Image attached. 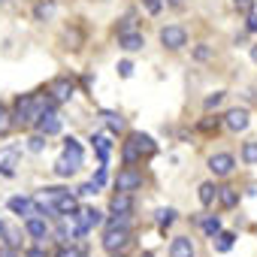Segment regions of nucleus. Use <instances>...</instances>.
Returning <instances> with one entry per match:
<instances>
[{
  "mask_svg": "<svg viewBox=\"0 0 257 257\" xmlns=\"http://www.w3.org/2000/svg\"><path fill=\"white\" fill-rule=\"evenodd\" d=\"M94 146H97L100 164L106 167V161H109V152H112V143H109V137H94Z\"/></svg>",
  "mask_w": 257,
  "mask_h": 257,
  "instance_id": "nucleus-22",
  "label": "nucleus"
},
{
  "mask_svg": "<svg viewBox=\"0 0 257 257\" xmlns=\"http://www.w3.org/2000/svg\"><path fill=\"white\" fill-rule=\"evenodd\" d=\"M25 230L37 239V242H43L46 236H49V224H46V218L43 215H28V224H25Z\"/></svg>",
  "mask_w": 257,
  "mask_h": 257,
  "instance_id": "nucleus-12",
  "label": "nucleus"
},
{
  "mask_svg": "<svg viewBox=\"0 0 257 257\" xmlns=\"http://www.w3.org/2000/svg\"><path fill=\"white\" fill-rule=\"evenodd\" d=\"M118 46H121L124 52H140V49L146 46V37L137 34V31H127V34H118Z\"/></svg>",
  "mask_w": 257,
  "mask_h": 257,
  "instance_id": "nucleus-13",
  "label": "nucleus"
},
{
  "mask_svg": "<svg viewBox=\"0 0 257 257\" xmlns=\"http://www.w3.org/2000/svg\"><path fill=\"white\" fill-rule=\"evenodd\" d=\"M94 185H97V188H103V185H106V170H103V167L97 170V176H94Z\"/></svg>",
  "mask_w": 257,
  "mask_h": 257,
  "instance_id": "nucleus-38",
  "label": "nucleus"
},
{
  "mask_svg": "<svg viewBox=\"0 0 257 257\" xmlns=\"http://www.w3.org/2000/svg\"><path fill=\"white\" fill-rule=\"evenodd\" d=\"M127 242H131V227H106V236H103V248L112 254V251H121Z\"/></svg>",
  "mask_w": 257,
  "mask_h": 257,
  "instance_id": "nucleus-3",
  "label": "nucleus"
},
{
  "mask_svg": "<svg viewBox=\"0 0 257 257\" xmlns=\"http://www.w3.org/2000/svg\"><path fill=\"white\" fill-rule=\"evenodd\" d=\"M215 197L221 200V206H224V209H233V206L239 203V194H236V188H230V185L218 188V194H215Z\"/></svg>",
  "mask_w": 257,
  "mask_h": 257,
  "instance_id": "nucleus-18",
  "label": "nucleus"
},
{
  "mask_svg": "<svg viewBox=\"0 0 257 257\" xmlns=\"http://www.w3.org/2000/svg\"><path fill=\"white\" fill-rule=\"evenodd\" d=\"M203 230H206V236H215L221 230V221L218 218H203Z\"/></svg>",
  "mask_w": 257,
  "mask_h": 257,
  "instance_id": "nucleus-31",
  "label": "nucleus"
},
{
  "mask_svg": "<svg viewBox=\"0 0 257 257\" xmlns=\"http://www.w3.org/2000/svg\"><path fill=\"white\" fill-rule=\"evenodd\" d=\"M170 7L173 10H185V0H170Z\"/></svg>",
  "mask_w": 257,
  "mask_h": 257,
  "instance_id": "nucleus-43",
  "label": "nucleus"
},
{
  "mask_svg": "<svg viewBox=\"0 0 257 257\" xmlns=\"http://www.w3.org/2000/svg\"><path fill=\"white\" fill-rule=\"evenodd\" d=\"M100 115L106 118V124H109V131H112V134H121L124 127H127V124H124V118H121L118 112H109V109H103Z\"/></svg>",
  "mask_w": 257,
  "mask_h": 257,
  "instance_id": "nucleus-20",
  "label": "nucleus"
},
{
  "mask_svg": "<svg viewBox=\"0 0 257 257\" xmlns=\"http://www.w3.org/2000/svg\"><path fill=\"white\" fill-rule=\"evenodd\" d=\"M118 76H121V79H131V76H134V64H131V61H121V64H118Z\"/></svg>",
  "mask_w": 257,
  "mask_h": 257,
  "instance_id": "nucleus-33",
  "label": "nucleus"
},
{
  "mask_svg": "<svg viewBox=\"0 0 257 257\" xmlns=\"http://www.w3.org/2000/svg\"><path fill=\"white\" fill-rule=\"evenodd\" d=\"M233 167H236V161H233V155H227V152H221V155H212V158H209V170H212L215 176H230V173H233Z\"/></svg>",
  "mask_w": 257,
  "mask_h": 257,
  "instance_id": "nucleus-7",
  "label": "nucleus"
},
{
  "mask_svg": "<svg viewBox=\"0 0 257 257\" xmlns=\"http://www.w3.org/2000/svg\"><path fill=\"white\" fill-rule=\"evenodd\" d=\"M43 149H46V137H43V134L31 137V152H43Z\"/></svg>",
  "mask_w": 257,
  "mask_h": 257,
  "instance_id": "nucleus-35",
  "label": "nucleus"
},
{
  "mask_svg": "<svg viewBox=\"0 0 257 257\" xmlns=\"http://www.w3.org/2000/svg\"><path fill=\"white\" fill-rule=\"evenodd\" d=\"M0 236H7V245H10V248H19V245H22V233H19L16 227H4V233H0Z\"/></svg>",
  "mask_w": 257,
  "mask_h": 257,
  "instance_id": "nucleus-26",
  "label": "nucleus"
},
{
  "mask_svg": "<svg viewBox=\"0 0 257 257\" xmlns=\"http://www.w3.org/2000/svg\"><path fill=\"white\" fill-rule=\"evenodd\" d=\"M161 46L170 49V52L185 49V46H188V34H185V28H179V25H167V28L161 31Z\"/></svg>",
  "mask_w": 257,
  "mask_h": 257,
  "instance_id": "nucleus-2",
  "label": "nucleus"
},
{
  "mask_svg": "<svg viewBox=\"0 0 257 257\" xmlns=\"http://www.w3.org/2000/svg\"><path fill=\"white\" fill-rule=\"evenodd\" d=\"M143 7H146L149 16H158V13L164 10V0H143Z\"/></svg>",
  "mask_w": 257,
  "mask_h": 257,
  "instance_id": "nucleus-32",
  "label": "nucleus"
},
{
  "mask_svg": "<svg viewBox=\"0 0 257 257\" xmlns=\"http://www.w3.org/2000/svg\"><path fill=\"white\" fill-rule=\"evenodd\" d=\"M13 131V118H10V112H7V106L0 103V137H7Z\"/></svg>",
  "mask_w": 257,
  "mask_h": 257,
  "instance_id": "nucleus-25",
  "label": "nucleus"
},
{
  "mask_svg": "<svg viewBox=\"0 0 257 257\" xmlns=\"http://www.w3.org/2000/svg\"><path fill=\"white\" fill-rule=\"evenodd\" d=\"M0 257H16V248H10V245L0 248Z\"/></svg>",
  "mask_w": 257,
  "mask_h": 257,
  "instance_id": "nucleus-42",
  "label": "nucleus"
},
{
  "mask_svg": "<svg viewBox=\"0 0 257 257\" xmlns=\"http://www.w3.org/2000/svg\"><path fill=\"white\" fill-rule=\"evenodd\" d=\"M233 7H239L242 13H248L251 10V0H233Z\"/></svg>",
  "mask_w": 257,
  "mask_h": 257,
  "instance_id": "nucleus-40",
  "label": "nucleus"
},
{
  "mask_svg": "<svg viewBox=\"0 0 257 257\" xmlns=\"http://www.w3.org/2000/svg\"><path fill=\"white\" fill-rule=\"evenodd\" d=\"M64 158H67V161L79 170V164H82V158H85V155H82L79 140H73V137H67V140H64Z\"/></svg>",
  "mask_w": 257,
  "mask_h": 257,
  "instance_id": "nucleus-15",
  "label": "nucleus"
},
{
  "mask_svg": "<svg viewBox=\"0 0 257 257\" xmlns=\"http://www.w3.org/2000/svg\"><path fill=\"white\" fill-rule=\"evenodd\" d=\"M109 212L112 215H131L134 212V197L131 194H115L109 200Z\"/></svg>",
  "mask_w": 257,
  "mask_h": 257,
  "instance_id": "nucleus-14",
  "label": "nucleus"
},
{
  "mask_svg": "<svg viewBox=\"0 0 257 257\" xmlns=\"http://www.w3.org/2000/svg\"><path fill=\"white\" fill-rule=\"evenodd\" d=\"M173 221H176V209H158V224H161V230H167Z\"/></svg>",
  "mask_w": 257,
  "mask_h": 257,
  "instance_id": "nucleus-27",
  "label": "nucleus"
},
{
  "mask_svg": "<svg viewBox=\"0 0 257 257\" xmlns=\"http://www.w3.org/2000/svg\"><path fill=\"white\" fill-rule=\"evenodd\" d=\"M215 194H218V188H215L212 182H203V185H200V203H203V206H212V203H215Z\"/></svg>",
  "mask_w": 257,
  "mask_h": 257,
  "instance_id": "nucleus-23",
  "label": "nucleus"
},
{
  "mask_svg": "<svg viewBox=\"0 0 257 257\" xmlns=\"http://www.w3.org/2000/svg\"><path fill=\"white\" fill-rule=\"evenodd\" d=\"M127 143H131V146L140 152V158H143V155L149 158V155L158 152V146H155V140H152L149 134H131V137H127Z\"/></svg>",
  "mask_w": 257,
  "mask_h": 257,
  "instance_id": "nucleus-8",
  "label": "nucleus"
},
{
  "mask_svg": "<svg viewBox=\"0 0 257 257\" xmlns=\"http://www.w3.org/2000/svg\"><path fill=\"white\" fill-rule=\"evenodd\" d=\"M194 58H197V61H209V58H212V49H209V46H197V49H194Z\"/></svg>",
  "mask_w": 257,
  "mask_h": 257,
  "instance_id": "nucleus-34",
  "label": "nucleus"
},
{
  "mask_svg": "<svg viewBox=\"0 0 257 257\" xmlns=\"http://www.w3.org/2000/svg\"><path fill=\"white\" fill-rule=\"evenodd\" d=\"M248 31H257V16H251V19H248Z\"/></svg>",
  "mask_w": 257,
  "mask_h": 257,
  "instance_id": "nucleus-44",
  "label": "nucleus"
},
{
  "mask_svg": "<svg viewBox=\"0 0 257 257\" xmlns=\"http://www.w3.org/2000/svg\"><path fill=\"white\" fill-rule=\"evenodd\" d=\"M73 218H79V224H82L85 230H91V227H100V224H103V212H100V209H94V206L79 209Z\"/></svg>",
  "mask_w": 257,
  "mask_h": 257,
  "instance_id": "nucleus-11",
  "label": "nucleus"
},
{
  "mask_svg": "<svg viewBox=\"0 0 257 257\" xmlns=\"http://www.w3.org/2000/svg\"><path fill=\"white\" fill-rule=\"evenodd\" d=\"M4 4H10V0H0V7H4Z\"/></svg>",
  "mask_w": 257,
  "mask_h": 257,
  "instance_id": "nucleus-49",
  "label": "nucleus"
},
{
  "mask_svg": "<svg viewBox=\"0 0 257 257\" xmlns=\"http://www.w3.org/2000/svg\"><path fill=\"white\" fill-rule=\"evenodd\" d=\"M224 124H227V131H233V134L245 131V127H248V109H230L224 115Z\"/></svg>",
  "mask_w": 257,
  "mask_h": 257,
  "instance_id": "nucleus-9",
  "label": "nucleus"
},
{
  "mask_svg": "<svg viewBox=\"0 0 257 257\" xmlns=\"http://www.w3.org/2000/svg\"><path fill=\"white\" fill-rule=\"evenodd\" d=\"M61 40H64V49H79L82 46V34L79 31H64Z\"/></svg>",
  "mask_w": 257,
  "mask_h": 257,
  "instance_id": "nucleus-24",
  "label": "nucleus"
},
{
  "mask_svg": "<svg viewBox=\"0 0 257 257\" xmlns=\"http://www.w3.org/2000/svg\"><path fill=\"white\" fill-rule=\"evenodd\" d=\"M4 227H7V224H4V221H0V233H4Z\"/></svg>",
  "mask_w": 257,
  "mask_h": 257,
  "instance_id": "nucleus-48",
  "label": "nucleus"
},
{
  "mask_svg": "<svg viewBox=\"0 0 257 257\" xmlns=\"http://www.w3.org/2000/svg\"><path fill=\"white\" fill-rule=\"evenodd\" d=\"M212 239H215V251H221V254H224V251H230V248H233V239H236V236H233V233H224V230H218Z\"/></svg>",
  "mask_w": 257,
  "mask_h": 257,
  "instance_id": "nucleus-21",
  "label": "nucleus"
},
{
  "mask_svg": "<svg viewBox=\"0 0 257 257\" xmlns=\"http://www.w3.org/2000/svg\"><path fill=\"white\" fill-rule=\"evenodd\" d=\"M170 257H194V245L188 236H176L170 245Z\"/></svg>",
  "mask_w": 257,
  "mask_h": 257,
  "instance_id": "nucleus-17",
  "label": "nucleus"
},
{
  "mask_svg": "<svg viewBox=\"0 0 257 257\" xmlns=\"http://www.w3.org/2000/svg\"><path fill=\"white\" fill-rule=\"evenodd\" d=\"M55 173H58L61 179H67V176H73V173H76V167H73V164H70L67 158H61V161L55 164Z\"/></svg>",
  "mask_w": 257,
  "mask_h": 257,
  "instance_id": "nucleus-28",
  "label": "nucleus"
},
{
  "mask_svg": "<svg viewBox=\"0 0 257 257\" xmlns=\"http://www.w3.org/2000/svg\"><path fill=\"white\" fill-rule=\"evenodd\" d=\"M112 257H124V254H121V251H112Z\"/></svg>",
  "mask_w": 257,
  "mask_h": 257,
  "instance_id": "nucleus-47",
  "label": "nucleus"
},
{
  "mask_svg": "<svg viewBox=\"0 0 257 257\" xmlns=\"http://www.w3.org/2000/svg\"><path fill=\"white\" fill-rule=\"evenodd\" d=\"M224 97H227L224 91H215V94H209V97H206V103H203V106H206V109H215V106H221V103H224Z\"/></svg>",
  "mask_w": 257,
  "mask_h": 257,
  "instance_id": "nucleus-30",
  "label": "nucleus"
},
{
  "mask_svg": "<svg viewBox=\"0 0 257 257\" xmlns=\"http://www.w3.org/2000/svg\"><path fill=\"white\" fill-rule=\"evenodd\" d=\"M55 257H85V254H82L79 248H61V251H58Z\"/></svg>",
  "mask_w": 257,
  "mask_h": 257,
  "instance_id": "nucleus-36",
  "label": "nucleus"
},
{
  "mask_svg": "<svg viewBox=\"0 0 257 257\" xmlns=\"http://www.w3.org/2000/svg\"><path fill=\"white\" fill-rule=\"evenodd\" d=\"M52 16H55V0H40V4L34 7V19L37 22H46Z\"/></svg>",
  "mask_w": 257,
  "mask_h": 257,
  "instance_id": "nucleus-19",
  "label": "nucleus"
},
{
  "mask_svg": "<svg viewBox=\"0 0 257 257\" xmlns=\"http://www.w3.org/2000/svg\"><path fill=\"white\" fill-rule=\"evenodd\" d=\"M37 134H43V137H55V134H61V118H58L52 109H46V112L37 118Z\"/></svg>",
  "mask_w": 257,
  "mask_h": 257,
  "instance_id": "nucleus-6",
  "label": "nucleus"
},
{
  "mask_svg": "<svg viewBox=\"0 0 257 257\" xmlns=\"http://www.w3.org/2000/svg\"><path fill=\"white\" fill-rule=\"evenodd\" d=\"M251 61L257 64V46H251Z\"/></svg>",
  "mask_w": 257,
  "mask_h": 257,
  "instance_id": "nucleus-45",
  "label": "nucleus"
},
{
  "mask_svg": "<svg viewBox=\"0 0 257 257\" xmlns=\"http://www.w3.org/2000/svg\"><path fill=\"white\" fill-rule=\"evenodd\" d=\"M140 257H155V254H152V251H146V254H140Z\"/></svg>",
  "mask_w": 257,
  "mask_h": 257,
  "instance_id": "nucleus-46",
  "label": "nucleus"
},
{
  "mask_svg": "<svg viewBox=\"0 0 257 257\" xmlns=\"http://www.w3.org/2000/svg\"><path fill=\"white\" fill-rule=\"evenodd\" d=\"M115 188H118V194H134L137 188H143V173H137L134 167L121 170L118 179H115Z\"/></svg>",
  "mask_w": 257,
  "mask_h": 257,
  "instance_id": "nucleus-4",
  "label": "nucleus"
},
{
  "mask_svg": "<svg viewBox=\"0 0 257 257\" xmlns=\"http://www.w3.org/2000/svg\"><path fill=\"white\" fill-rule=\"evenodd\" d=\"M91 194H97V185H94V182H88V185L79 188V197H91Z\"/></svg>",
  "mask_w": 257,
  "mask_h": 257,
  "instance_id": "nucleus-37",
  "label": "nucleus"
},
{
  "mask_svg": "<svg viewBox=\"0 0 257 257\" xmlns=\"http://www.w3.org/2000/svg\"><path fill=\"white\" fill-rule=\"evenodd\" d=\"M200 131H218V118H215V121H212V118L203 121V124H200Z\"/></svg>",
  "mask_w": 257,
  "mask_h": 257,
  "instance_id": "nucleus-39",
  "label": "nucleus"
},
{
  "mask_svg": "<svg viewBox=\"0 0 257 257\" xmlns=\"http://www.w3.org/2000/svg\"><path fill=\"white\" fill-rule=\"evenodd\" d=\"M46 109H55V100H52V97L40 100V97H34V94H25V97H19V100H16V118H19L22 124L37 121Z\"/></svg>",
  "mask_w": 257,
  "mask_h": 257,
  "instance_id": "nucleus-1",
  "label": "nucleus"
},
{
  "mask_svg": "<svg viewBox=\"0 0 257 257\" xmlns=\"http://www.w3.org/2000/svg\"><path fill=\"white\" fill-rule=\"evenodd\" d=\"M10 212H16V215H37V203L31 200V197H13L10 200Z\"/></svg>",
  "mask_w": 257,
  "mask_h": 257,
  "instance_id": "nucleus-16",
  "label": "nucleus"
},
{
  "mask_svg": "<svg viewBox=\"0 0 257 257\" xmlns=\"http://www.w3.org/2000/svg\"><path fill=\"white\" fill-rule=\"evenodd\" d=\"M49 97H52L55 103L70 100V97H73V79H70V76H58V79H52V85H49Z\"/></svg>",
  "mask_w": 257,
  "mask_h": 257,
  "instance_id": "nucleus-5",
  "label": "nucleus"
},
{
  "mask_svg": "<svg viewBox=\"0 0 257 257\" xmlns=\"http://www.w3.org/2000/svg\"><path fill=\"white\" fill-rule=\"evenodd\" d=\"M55 212H58V215H67V218H73V215L79 212V200H76L70 191H64V194L55 200Z\"/></svg>",
  "mask_w": 257,
  "mask_h": 257,
  "instance_id": "nucleus-10",
  "label": "nucleus"
},
{
  "mask_svg": "<svg viewBox=\"0 0 257 257\" xmlns=\"http://www.w3.org/2000/svg\"><path fill=\"white\" fill-rule=\"evenodd\" d=\"M242 161L245 164H257V143H245L242 146Z\"/></svg>",
  "mask_w": 257,
  "mask_h": 257,
  "instance_id": "nucleus-29",
  "label": "nucleus"
},
{
  "mask_svg": "<svg viewBox=\"0 0 257 257\" xmlns=\"http://www.w3.org/2000/svg\"><path fill=\"white\" fill-rule=\"evenodd\" d=\"M25 257H46V251H43V248H31Z\"/></svg>",
  "mask_w": 257,
  "mask_h": 257,
  "instance_id": "nucleus-41",
  "label": "nucleus"
}]
</instances>
